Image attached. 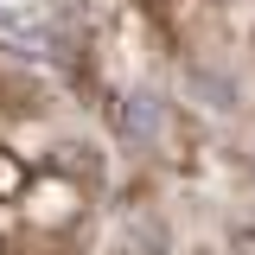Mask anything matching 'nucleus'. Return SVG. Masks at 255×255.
<instances>
[{
	"label": "nucleus",
	"instance_id": "f257e3e1",
	"mask_svg": "<svg viewBox=\"0 0 255 255\" xmlns=\"http://www.w3.org/2000/svg\"><path fill=\"white\" fill-rule=\"evenodd\" d=\"M58 159H70V147L45 140V102L32 77L0 58V255H32L51 230L58 211L38 204V191L58 179Z\"/></svg>",
	"mask_w": 255,
	"mask_h": 255
}]
</instances>
